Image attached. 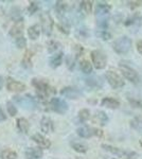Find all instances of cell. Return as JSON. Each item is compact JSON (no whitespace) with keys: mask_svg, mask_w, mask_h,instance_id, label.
<instances>
[{"mask_svg":"<svg viewBox=\"0 0 142 159\" xmlns=\"http://www.w3.org/2000/svg\"><path fill=\"white\" fill-rule=\"evenodd\" d=\"M102 148H104L107 152L113 154V155L118 156V157H122L125 159H136L138 154L136 152H133V151H126L123 150V148H115L112 145L109 144H102Z\"/></svg>","mask_w":142,"mask_h":159,"instance_id":"1","label":"cell"},{"mask_svg":"<svg viewBox=\"0 0 142 159\" xmlns=\"http://www.w3.org/2000/svg\"><path fill=\"white\" fill-rule=\"evenodd\" d=\"M131 48V39L128 36H121L113 43V50L118 54H126Z\"/></svg>","mask_w":142,"mask_h":159,"instance_id":"2","label":"cell"},{"mask_svg":"<svg viewBox=\"0 0 142 159\" xmlns=\"http://www.w3.org/2000/svg\"><path fill=\"white\" fill-rule=\"evenodd\" d=\"M91 61H92V64H94V68L99 69H104L106 67V64H107V57L102 51L100 50H94L91 52Z\"/></svg>","mask_w":142,"mask_h":159,"instance_id":"3","label":"cell"},{"mask_svg":"<svg viewBox=\"0 0 142 159\" xmlns=\"http://www.w3.org/2000/svg\"><path fill=\"white\" fill-rule=\"evenodd\" d=\"M49 106L51 110L59 115H64L68 110V104L66 103L64 100L59 98H52L49 102Z\"/></svg>","mask_w":142,"mask_h":159,"instance_id":"4","label":"cell"},{"mask_svg":"<svg viewBox=\"0 0 142 159\" xmlns=\"http://www.w3.org/2000/svg\"><path fill=\"white\" fill-rule=\"evenodd\" d=\"M106 79L107 82L113 89H118V88H122L124 86V80L121 78L118 73H116L115 71H107L106 72Z\"/></svg>","mask_w":142,"mask_h":159,"instance_id":"5","label":"cell"},{"mask_svg":"<svg viewBox=\"0 0 142 159\" xmlns=\"http://www.w3.org/2000/svg\"><path fill=\"white\" fill-rule=\"evenodd\" d=\"M119 68H120L122 74L124 75V78L126 80H128L131 83H133V84H138L139 83V81H140L139 75L133 68L128 67L127 65H123V64H121V65L119 66Z\"/></svg>","mask_w":142,"mask_h":159,"instance_id":"6","label":"cell"},{"mask_svg":"<svg viewBox=\"0 0 142 159\" xmlns=\"http://www.w3.org/2000/svg\"><path fill=\"white\" fill-rule=\"evenodd\" d=\"M77 135L82 138H90L92 136H97V137H102L103 132L99 129H94V127L89 126H82L79 127L76 130Z\"/></svg>","mask_w":142,"mask_h":159,"instance_id":"7","label":"cell"},{"mask_svg":"<svg viewBox=\"0 0 142 159\" xmlns=\"http://www.w3.org/2000/svg\"><path fill=\"white\" fill-rule=\"evenodd\" d=\"M110 6L108 3H104V2H99L95 7V17L98 19L100 18H107L108 14L110 12Z\"/></svg>","mask_w":142,"mask_h":159,"instance_id":"8","label":"cell"},{"mask_svg":"<svg viewBox=\"0 0 142 159\" xmlns=\"http://www.w3.org/2000/svg\"><path fill=\"white\" fill-rule=\"evenodd\" d=\"M24 22H22V19H17L15 21V24L12 25L11 29L9 31L10 36L14 37V38H19L22 36V32H24Z\"/></svg>","mask_w":142,"mask_h":159,"instance_id":"9","label":"cell"},{"mask_svg":"<svg viewBox=\"0 0 142 159\" xmlns=\"http://www.w3.org/2000/svg\"><path fill=\"white\" fill-rule=\"evenodd\" d=\"M42 27L44 30V33L46 35H50L52 33V29H53V21L52 18L49 14H44L42 15Z\"/></svg>","mask_w":142,"mask_h":159,"instance_id":"10","label":"cell"},{"mask_svg":"<svg viewBox=\"0 0 142 159\" xmlns=\"http://www.w3.org/2000/svg\"><path fill=\"white\" fill-rule=\"evenodd\" d=\"M40 130L45 134H52L54 132V123L49 117H43L40 120Z\"/></svg>","mask_w":142,"mask_h":159,"instance_id":"11","label":"cell"},{"mask_svg":"<svg viewBox=\"0 0 142 159\" xmlns=\"http://www.w3.org/2000/svg\"><path fill=\"white\" fill-rule=\"evenodd\" d=\"M61 94L65 98L76 100L81 97V91L77 88H74V87H65L61 90Z\"/></svg>","mask_w":142,"mask_h":159,"instance_id":"12","label":"cell"},{"mask_svg":"<svg viewBox=\"0 0 142 159\" xmlns=\"http://www.w3.org/2000/svg\"><path fill=\"white\" fill-rule=\"evenodd\" d=\"M32 140L40 148H46L47 150V148H50L51 147V141L48 138H46L45 136H43L42 134H34L32 136Z\"/></svg>","mask_w":142,"mask_h":159,"instance_id":"13","label":"cell"},{"mask_svg":"<svg viewBox=\"0 0 142 159\" xmlns=\"http://www.w3.org/2000/svg\"><path fill=\"white\" fill-rule=\"evenodd\" d=\"M43 150L40 148H29L25 151V156L27 159H40L43 157Z\"/></svg>","mask_w":142,"mask_h":159,"instance_id":"14","label":"cell"},{"mask_svg":"<svg viewBox=\"0 0 142 159\" xmlns=\"http://www.w3.org/2000/svg\"><path fill=\"white\" fill-rule=\"evenodd\" d=\"M7 88L9 91L13 92H21L25 89V85L24 83H20L15 80H9L7 83Z\"/></svg>","mask_w":142,"mask_h":159,"instance_id":"15","label":"cell"},{"mask_svg":"<svg viewBox=\"0 0 142 159\" xmlns=\"http://www.w3.org/2000/svg\"><path fill=\"white\" fill-rule=\"evenodd\" d=\"M101 105L107 107V108H110V109H117L118 107L120 106V102L113 98L106 97V98H104L102 101H101Z\"/></svg>","mask_w":142,"mask_h":159,"instance_id":"16","label":"cell"},{"mask_svg":"<svg viewBox=\"0 0 142 159\" xmlns=\"http://www.w3.org/2000/svg\"><path fill=\"white\" fill-rule=\"evenodd\" d=\"M94 122L101 125V126H104V125H106L108 122L107 115L105 114L104 111H102V110H99V111L95 112V115L94 116Z\"/></svg>","mask_w":142,"mask_h":159,"instance_id":"17","label":"cell"},{"mask_svg":"<svg viewBox=\"0 0 142 159\" xmlns=\"http://www.w3.org/2000/svg\"><path fill=\"white\" fill-rule=\"evenodd\" d=\"M63 57H64L63 52H59V53H57V54L51 56L50 61H49L50 67L51 68H57L58 66H61L62 63H63Z\"/></svg>","mask_w":142,"mask_h":159,"instance_id":"18","label":"cell"},{"mask_svg":"<svg viewBox=\"0 0 142 159\" xmlns=\"http://www.w3.org/2000/svg\"><path fill=\"white\" fill-rule=\"evenodd\" d=\"M39 34H40V28L38 25H33L28 29V36H29L30 39L32 40L37 39Z\"/></svg>","mask_w":142,"mask_h":159,"instance_id":"19","label":"cell"},{"mask_svg":"<svg viewBox=\"0 0 142 159\" xmlns=\"http://www.w3.org/2000/svg\"><path fill=\"white\" fill-rule=\"evenodd\" d=\"M17 129H19V132L27 134L28 130L30 129V123L25 118H19L17 119Z\"/></svg>","mask_w":142,"mask_h":159,"instance_id":"20","label":"cell"},{"mask_svg":"<svg viewBox=\"0 0 142 159\" xmlns=\"http://www.w3.org/2000/svg\"><path fill=\"white\" fill-rule=\"evenodd\" d=\"M17 154L15 151L6 148V150L0 151V159H16Z\"/></svg>","mask_w":142,"mask_h":159,"instance_id":"21","label":"cell"},{"mask_svg":"<svg viewBox=\"0 0 142 159\" xmlns=\"http://www.w3.org/2000/svg\"><path fill=\"white\" fill-rule=\"evenodd\" d=\"M21 65L22 67H25V69H29L32 67V53L30 51L25 53L24 57H22V61H21Z\"/></svg>","mask_w":142,"mask_h":159,"instance_id":"22","label":"cell"},{"mask_svg":"<svg viewBox=\"0 0 142 159\" xmlns=\"http://www.w3.org/2000/svg\"><path fill=\"white\" fill-rule=\"evenodd\" d=\"M80 68H81V70L86 74H89L92 72V65L90 64V61L87 60H82L80 61Z\"/></svg>","mask_w":142,"mask_h":159,"instance_id":"23","label":"cell"},{"mask_svg":"<svg viewBox=\"0 0 142 159\" xmlns=\"http://www.w3.org/2000/svg\"><path fill=\"white\" fill-rule=\"evenodd\" d=\"M71 148H73L76 152L77 153H81V154H84L88 151V147L84 143H81V142H73L71 143Z\"/></svg>","mask_w":142,"mask_h":159,"instance_id":"24","label":"cell"},{"mask_svg":"<svg viewBox=\"0 0 142 159\" xmlns=\"http://www.w3.org/2000/svg\"><path fill=\"white\" fill-rule=\"evenodd\" d=\"M131 126L133 127L134 129L142 133V117L139 116V117L134 118V119L131 121Z\"/></svg>","mask_w":142,"mask_h":159,"instance_id":"25","label":"cell"},{"mask_svg":"<svg viewBox=\"0 0 142 159\" xmlns=\"http://www.w3.org/2000/svg\"><path fill=\"white\" fill-rule=\"evenodd\" d=\"M59 47H61V43H59L57 40H54V39L48 40V43H47V50H48L49 53H54Z\"/></svg>","mask_w":142,"mask_h":159,"instance_id":"26","label":"cell"},{"mask_svg":"<svg viewBox=\"0 0 142 159\" xmlns=\"http://www.w3.org/2000/svg\"><path fill=\"white\" fill-rule=\"evenodd\" d=\"M67 9H68V4L64 1H56L55 2V11L58 13L59 15L65 14Z\"/></svg>","mask_w":142,"mask_h":159,"instance_id":"27","label":"cell"},{"mask_svg":"<svg viewBox=\"0 0 142 159\" xmlns=\"http://www.w3.org/2000/svg\"><path fill=\"white\" fill-rule=\"evenodd\" d=\"M81 9L83 10L84 13L86 14H89L91 13V10H92V2L91 1H88V0H84V1L81 2Z\"/></svg>","mask_w":142,"mask_h":159,"instance_id":"28","label":"cell"},{"mask_svg":"<svg viewBox=\"0 0 142 159\" xmlns=\"http://www.w3.org/2000/svg\"><path fill=\"white\" fill-rule=\"evenodd\" d=\"M86 84L90 87H94V88H98V87L102 86V83L100 82V79H97V78L86 79Z\"/></svg>","mask_w":142,"mask_h":159,"instance_id":"29","label":"cell"},{"mask_svg":"<svg viewBox=\"0 0 142 159\" xmlns=\"http://www.w3.org/2000/svg\"><path fill=\"white\" fill-rule=\"evenodd\" d=\"M79 118H80V120H81L82 122L87 121V120L90 118V111L88 109H86V108L81 109L79 111Z\"/></svg>","mask_w":142,"mask_h":159,"instance_id":"30","label":"cell"},{"mask_svg":"<svg viewBox=\"0 0 142 159\" xmlns=\"http://www.w3.org/2000/svg\"><path fill=\"white\" fill-rule=\"evenodd\" d=\"M7 112H9V115L11 117H14V116H16V115H17L16 106H15V105L13 104L11 101L7 102Z\"/></svg>","mask_w":142,"mask_h":159,"instance_id":"31","label":"cell"},{"mask_svg":"<svg viewBox=\"0 0 142 159\" xmlns=\"http://www.w3.org/2000/svg\"><path fill=\"white\" fill-rule=\"evenodd\" d=\"M97 36L102 38L103 40H108L112 38V34H110L109 32H107L106 30H100L97 32Z\"/></svg>","mask_w":142,"mask_h":159,"instance_id":"32","label":"cell"},{"mask_svg":"<svg viewBox=\"0 0 142 159\" xmlns=\"http://www.w3.org/2000/svg\"><path fill=\"white\" fill-rule=\"evenodd\" d=\"M15 43H16L17 48H19V49H24V48L27 47V39H25L24 36H21V37L17 38V39L15 40Z\"/></svg>","mask_w":142,"mask_h":159,"instance_id":"33","label":"cell"},{"mask_svg":"<svg viewBox=\"0 0 142 159\" xmlns=\"http://www.w3.org/2000/svg\"><path fill=\"white\" fill-rule=\"evenodd\" d=\"M38 10V3L35 1H31L29 3V7H28V12H29L30 15H33L36 11Z\"/></svg>","mask_w":142,"mask_h":159,"instance_id":"34","label":"cell"},{"mask_svg":"<svg viewBox=\"0 0 142 159\" xmlns=\"http://www.w3.org/2000/svg\"><path fill=\"white\" fill-rule=\"evenodd\" d=\"M128 102L131 103V105L133 107H136V108H142V101L138 99H128Z\"/></svg>","mask_w":142,"mask_h":159,"instance_id":"35","label":"cell"},{"mask_svg":"<svg viewBox=\"0 0 142 159\" xmlns=\"http://www.w3.org/2000/svg\"><path fill=\"white\" fill-rule=\"evenodd\" d=\"M66 63H67V66H68V68H69V69H72V68L74 67V60L71 57V55L67 56Z\"/></svg>","mask_w":142,"mask_h":159,"instance_id":"36","label":"cell"},{"mask_svg":"<svg viewBox=\"0 0 142 159\" xmlns=\"http://www.w3.org/2000/svg\"><path fill=\"white\" fill-rule=\"evenodd\" d=\"M128 4H130V7H131V9H135V7H138L142 6V1L141 0H138V1H130L128 2Z\"/></svg>","mask_w":142,"mask_h":159,"instance_id":"37","label":"cell"},{"mask_svg":"<svg viewBox=\"0 0 142 159\" xmlns=\"http://www.w3.org/2000/svg\"><path fill=\"white\" fill-rule=\"evenodd\" d=\"M6 120H7V116H6V114H4L2 107L0 106V122H1V121H6Z\"/></svg>","mask_w":142,"mask_h":159,"instance_id":"38","label":"cell"},{"mask_svg":"<svg viewBox=\"0 0 142 159\" xmlns=\"http://www.w3.org/2000/svg\"><path fill=\"white\" fill-rule=\"evenodd\" d=\"M137 50L142 55V40H138L137 42Z\"/></svg>","mask_w":142,"mask_h":159,"instance_id":"39","label":"cell"},{"mask_svg":"<svg viewBox=\"0 0 142 159\" xmlns=\"http://www.w3.org/2000/svg\"><path fill=\"white\" fill-rule=\"evenodd\" d=\"M3 84H4V80L1 75H0V90H1L2 87H3Z\"/></svg>","mask_w":142,"mask_h":159,"instance_id":"40","label":"cell"},{"mask_svg":"<svg viewBox=\"0 0 142 159\" xmlns=\"http://www.w3.org/2000/svg\"><path fill=\"white\" fill-rule=\"evenodd\" d=\"M140 145H141V147H142V138H141V139H140Z\"/></svg>","mask_w":142,"mask_h":159,"instance_id":"41","label":"cell"},{"mask_svg":"<svg viewBox=\"0 0 142 159\" xmlns=\"http://www.w3.org/2000/svg\"><path fill=\"white\" fill-rule=\"evenodd\" d=\"M76 159H83V158H81V157H76Z\"/></svg>","mask_w":142,"mask_h":159,"instance_id":"42","label":"cell"}]
</instances>
